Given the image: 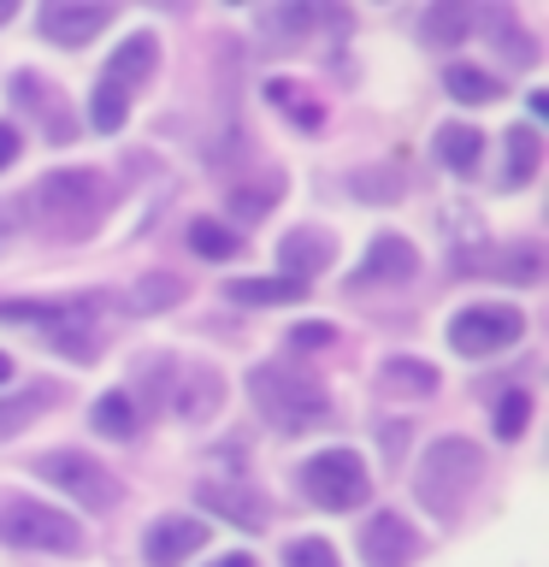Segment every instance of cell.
I'll use <instances>...</instances> for the list:
<instances>
[{
    "mask_svg": "<svg viewBox=\"0 0 549 567\" xmlns=\"http://www.w3.org/2000/svg\"><path fill=\"white\" fill-rule=\"evenodd\" d=\"M24 213L42 230H53V237L77 243V237H95V225L113 213V184H106L101 172H48L42 184H35V195L24 202Z\"/></svg>",
    "mask_w": 549,
    "mask_h": 567,
    "instance_id": "1",
    "label": "cell"
},
{
    "mask_svg": "<svg viewBox=\"0 0 549 567\" xmlns=\"http://www.w3.org/2000/svg\"><path fill=\"white\" fill-rule=\"evenodd\" d=\"M248 396H255L266 425H278V432H308V425L331 420V396L290 367H255L248 372Z\"/></svg>",
    "mask_w": 549,
    "mask_h": 567,
    "instance_id": "2",
    "label": "cell"
},
{
    "mask_svg": "<svg viewBox=\"0 0 549 567\" xmlns=\"http://www.w3.org/2000/svg\"><path fill=\"white\" fill-rule=\"evenodd\" d=\"M478 473H485V455H478V443H467V437H437L432 450L419 455L414 491H419V503L432 508V514H455V508L473 496Z\"/></svg>",
    "mask_w": 549,
    "mask_h": 567,
    "instance_id": "3",
    "label": "cell"
},
{
    "mask_svg": "<svg viewBox=\"0 0 549 567\" xmlns=\"http://www.w3.org/2000/svg\"><path fill=\"white\" fill-rule=\"evenodd\" d=\"M0 538L18 544V549L71 556V549H83V526L60 508H42V503H0Z\"/></svg>",
    "mask_w": 549,
    "mask_h": 567,
    "instance_id": "4",
    "label": "cell"
},
{
    "mask_svg": "<svg viewBox=\"0 0 549 567\" xmlns=\"http://www.w3.org/2000/svg\"><path fill=\"white\" fill-rule=\"evenodd\" d=\"M95 301H0V319L12 326H42L48 343L77 361H95V337H83V319Z\"/></svg>",
    "mask_w": 549,
    "mask_h": 567,
    "instance_id": "5",
    "label": "cell"
},
{
    "mask_svg": "<svg viewBox=\"0 0 549 567\" xmlns=\"http://www.w3.org/2000/svg\"><path fill=\"white\" fill-rule=\"evenodd\" d=\"M301 485H308V496L319 508H361L366 496H372V478H366V461L354 455V450H325V455H313L308 467H301Z\"/></svg>",
    "mask_w": 549,
    "mask_h": 567,
    "instance_id": "6",
    "label": "cell"
},
{
    "mask_svg": "<svg viewBox=\"0 0 549 567\" xmlns=\"http://www.w3.org/2000/svg\"><path fill=\"white\" fill-rule=\"evenodd\" d=\"M35 473L48 478V485H60L65 496H77L83 508H113L118 503V478L101 467L95 455H77V450H53L35 461Z\"/></svg>",
    "mask_w": 549,
    "mask_h": 567,
    "instance_id": "7",
    "label": "cell"
},
{
    "mask_svg": "<svg viewBox=\"0 0 549 567\" xmlns=\"http://www.w3.org/2000/svg\"><path fill=\"white\" fill-rule=\"evenodd\" d=\"M520 331H526V313L503 308V301H478V308H460L449 319L455 354H496V349H508Z\"/></svg>",
    "mask_w": 549,
    "mask_h": 567,
    "instance_id": "8",
    "label": "cell"
},
{
    "mask_svg": "<svg viewBox=\"0 0 549 567\" xmlns=\"http://www.w3.org/2000/svg\"><path fill=\"white\" fill-rule=\"evenodd\" d=\"M195 496H201L207 514H219V520L242 526V532H266V520H272V503H266L260 491H248V485H230V478H207Z\"/></svg>",
    "mask_w": 549,
    "mask_h": 567,
    "instance_id": "9",
    "label": "cell"
},
{
    "mask_svg": "<svg viewBox=\"0 0 549 567\" xmlns=\"http://www.w3.org/2000/svg\"><path fill=\"white\" fill-rule=\"evenodd\" d=\"M361 556H366V567H407L419 556V538L402 514H372L361 526Z\"/></svg>",
    "mask_w": 549,
    "mask_h": 567,
    "instance_id": "10",
    "label": "cell"
},
{
    "mask_svg": "<svg viewBox=\"0 0 549 567\" xmlns=\"http://www.w3.org/2000/svg\"><path fill=\"white\" fill-rule=\"evenodd\" d=\"M113 24V12L106 7H77V0H53V7H42V35L60 48H83L95 42V35Z\"/></svg>",
    "mask_w": 549,
    "mask_h": 567,
    "instance_id": "11",
    "label": "cell"
},
{
    "mask_svg": "<svg viewBox=\"0 0 549 567\" xmlns=\"http://www.w3.org/2000/svg\"><path fill=\"white\" fill-rule=\"evenodd\" d=\"M419 272V255H414V243L407 237H372V248H366V260L354 266V284H407Z\"/></svg>",
    "mask_w": 549,
    "mask_h": 567,
    "instance_id": "12",
    "label": "cell"
},
{
    "mask_svg": "<svg viewBox=\"0 0 549 567\" xmlns=\"http://www.w3.org/2000/svg\"><path fill=\"white\" fill-rule=\"evenodd\" d=\"M455 272H496L514 284H538L543 278V255L538 248H503V255H449Z\"/></svg>",
    "mask_w": 549,
    "mask_h": 567,
    "instance_id": "13",
    "label": "cell"
},
{
    "mask_svg": "<svg viewBox=\"0 0 549 567\" xmlns=\"http://www.w3.org/2000/svg\"><path fill=\"white\" fill-rule=\"evenodd\" d=\"M201 544H207V520H159L142 549H148L154 567H177L184 556H195Z\"/></svg>",
    "mask_w": 549,
    "mask_h": 567,
    "instance_id": "14",
    "label": "cell"
},
{
    "mask_svg": "<svg viewBox=\"0 0 549 567\" xmlns=\"http://www.w3.org/2000/svg\"><path fill=\"white\" fill-rule=\"evenodd\" d=\"M278 260H283V278H313L331 266V237L325 230H290V237L278 243Z\"/></svg>",
    "mask_w": 549,
    "mask_h": 567,
    "instance_id": "15",
    "label": "cell"
},
{
    "mask_svg": "<svg viewBox=\"0 0 549 567\" xmlns=\"http://www.w3.org/2000/svg\"><path fill=\"white\" fill-rule=\"evenodd\" d=\"M154 65H159V42L154 35H131L113 60H106V83L113 89H131V83H142V78H154Z\"/></svg>",
    "mask_w": 549,
    "mask_h": 567,
    "instance_id": "16",
    "label": "cell"
},
{
    "mask_svg": "<svg viewBox=\"0 0 549 567\" xmlns=\"http://www.w3.org/2000/svg\"><path fill=\"white\" fill-rule=\"evenodd\" d=\"M301 296H308V284H296V278H237L230 284V301H242V308H290Z\"/></svg>",
    "mask_w": 549,
    "mask_h": 567,
    "instance_id": "17",
    "label": "cell"
},
{
    "mask_svg": "<svg viewBox=\"0 0 549 567\" xmlns=\"http://www.w3.org/2000/svg\"><path fill=\"white\" fill-rule=\"evenodd\" d=\"M184 301V278H172V272H148L142 284H131L124 290V313H166Z\"/></svg>",
    "mask_w": 549,
    "mask_h": 567,
    "instance_id": "18",
    "label": "cell"
},
{
    "mask_svg": "<svg viewBox=\"0 0 549 567\" xmlns=\"http://www.w3.org/2000/svg\"><path fill=\"white\" fill-rule=\"evenodd\" d=\"M467 30H473V12L460 7V0H437V7L419 18L425 48H460V35H467Z\"/></svg>",
    "mask_w": 549,
    "mask_h": 567,
    "instance_id": "19",
    "label": "cell"
},
{
    "mask_svg": "<svg viewBox=\"0 0 549 567\" xmlns=\"http://www.w3.org/2000/svg\"><path fill=\"white\" fill-rule=\"evenodd\" d=\"M485 30H490V42L508 53V65H538V42H531V35L520 30V18H514L508 7H496V12H485Z\"/></svg>",
    "mask_w": 549,
    "mask_h": 567,
    "instance_id": "20",
    "label": "cell"
},
{
    "mask_svg": "<svg viewBox=\"0 0 549 567\" xmlns=\"http://www.w3.org/2000/svg\"><path fill=\"white\" fill-rule=\"evenodd\" d=\"M384 390H390V396H432V390H437V367L396 354V361H384Z\"/></svg>",
    "mask_w": 549,
    "mask_h": 567,
    "instance_id": "21",
    "label": "cell"
},
{
    "mask_svg": "<svg viewBox=\"0 0 549 567\" xmlns=\"http://www.w3.org/2000/svg\"><path fill=\"white\" fill-rule=\"evenodd\" d=\"M503 142H508V184H514V189L531 184V177H538V159H543L538 131H531V124H514Z\"/></svg>",
    "mask_w": 549,
    "mask_h": 567,
    "instance_id": "22",
    "label": "cell"
},
{
    "mask_svg": "<svg viewBox=\"0 0 549 567\" xmlns=\"http://www.w3.org/2000/svg\"><path fill=\"white\" fill-rule=\"evenodd\" d=\"M89 425H95L101 437H131L136 432V402L124 396V390H106L95 402V414H89Z\"/></svg>",
    "mask_w": 549,
    "mask_h": 567,
    "instance_id": "23",
    "label": "cell"
},
{
    "mask_svg": "<svg viewBox=\"0 0 549 567\" xmlns=\"http://www.w3.org/2000/svg\"><path fill=\"white\" fill-rule=\"evenodd\" d=\"M437 159L449 172H473L478 166V131L473 124H443L437 131Z\"/></svg>",
    "mask_w": 549,
    "mask_h": 567,
    "instance_id": "24",
    "label": "cell"
},
{
    "mask_svg": "<svg viewBox=\"0 0 549 567\" xmlns=\"http://www.w3.org/2000/svg\"><path fill=\"white\" fill-rule=\"evenodd\" d=\"M319 24H336L343 30V18H325V12H313V7H278V12H260V30L266 35H308V30H319Z\"/></svg>",
    "mask_w": 549,
    "mask_h": 567,
    "instance_id": "25",
    "label": "cell"
},
{
    "mask_svg": "<svg viewBox=\"0 0 549 567\" xmlns=\"http://www.w3.org/2000/svg\"><path fill=\"white\" fill-rule=\"evenodd\" d=\"M219 402H225V384L213 379V372H189V390L177 396V414H184V420H207Z\"/></svg>",
    "mask_w": 549,
    "mask_h": 567,
    "instance_id": "26",
    "label": "cell"
},
{
    "mask_svg": "<svg viewBox=\"0 0 549 567\" xmlns=\"http://www.w3.org/2000/svg\"><path fill=\"white\" fill-rule=\"evenodd\" d=\"M189 248H195L201 260H237V248H242V243L230 237L219 219H195V225H189Z\"/></svg>",
    "mask_w": 549,
    "mask_h": 567,
    "instance_id": "27",
    "label": "cell"
},
{
    "mask_svg": "<svg viewBox=\"0 0 549 567\" xmlns=\"http://www.w3.org/2000/svg\"><path fill=\"white\" fill-rule=\"evenodd\" d=\"M443 83H449V95H455V101H467V106H485V101L503 95V89H496L478 65H449V78H443Z\"/></svg>",
    "mask_w": 549,
    "mask_h": 567,
    "instance_id": "28",
    "label": "cell"
},
{
    "mask_svg": "<svg viewBox=\"0 0 549 567\" xmlns=\"http://www.w3.org/2000/svg\"><path fill=\"white\" fill-rule=\"evenodd\" d=\"M266 101L283 106V113H290V118L301 124V131H319V124H325L319 101H301V89H296V83H266Z\"/></svg>",
    "mask_w": 549,
    "mask_h": 567,
    "instance_id": "29",
    "label": "cell"
},
{
    "mask_svg": "<svg viewBox=\"0 0 549 567\" xmlns=\"http://www.w3.org/2000/svg\"><path fill=\"white\" fill-rule=\"evenodd\" d=\"M42 408H53V384H42V390H30V396H12V402H0V437H12L18 425H30Z\"/></svg>",
    "mask_w": 549,
    "mask_h": 567,
    "instance_id": "30",
    "label": "cell"
},
{
    "mask_svg": "<svg viewBox=\"0 0 549 567\" xmlns=\"http://www.w3.org/2000/svg\"><path fill=\"white\" fill-rule=\"evenodd\" d=\"M124 113H131V101H124V89L113 83H101L95 89V101H89V118H95V131H118Z\"/></svg>",
    "mask_w": 549,
    "mask_h": 567,
    "instance_id": "31",
    "label": "cell"
},
{
    "mask_svg": "<svg viewBox=\"0 0 549 567\" xmlns=\"http://www.w3.org/2000/svg\"><path fill=\"white\" fill-rule=\"evenodd\" d=\"M526 420H531V396H526V390H508V396L496 402V432H503V437H520Z\"/></svg>",
    "mask_w": 549,
    "mask_h": 567,
    "instance_id": "32",
    "label": "cell"
},
{
    "mask_svg": "<svg viewBox=\"0 0 549 567\" xmlns=\"http://www.w3.org/2000/svg\"><path fill=\"white\" fill-rule=\"evenodd\" d=\"M283 561L290 567H336V549L325 538H296L290 549H283Z\"/></svg>",
    "mask_w": 549,
    "mask_h": 567,
    "instance_id": "33",
    "label": "cell"
},
{
    "mask_svg": "<svg viewBox=\"0 0 549 567\" xmlns=\"http://www.w3.org/2000/svg\"><path fill=\"white\" fill-rule=\"evenodd\" d=\"M272 202H278L272 184H242V189H230V207H237L242 219H260V213L272 207Z\"/></svg>",
    "mask_w": 549,
    "mask_h": 567,
    "instance_id": "34",
    "label": "cell"
},
{
    "mask_svg": "<svg viewBox=\"0 0 549 567\" xmlns=\"http://www.w3.org/2000/svg\"><path fill=\"white\" fill-rule=\"evenodd\" d=\"M290 343H296V349H331V326H325V319H313V326H296Z\"/></svg>",
    "mask_w": 549,
    "mask_h": 567,
    "instance_id": "35",
    "label": "cell"
},
{
    "mask_svg": "<svg viewBox=\"0 0 549 567\" xmlns=\"http://www.w3.org/2000/svg\"><path fill=\"white\" fill-rule=\"evenodd\" d=\"M18 154H24V136H18L12 124H0V172H7V166H12Z\"/></svg>",
    "mask_w": 549,
    "mask_h": 567,
    "instance_id": "36",
    "label": "cell"
},
{
    "mask_svg": "<svg viewBox=\"0 0 549 567\" xmlns=\"http://www.w3.org/2000/svg\"><path fill=\"white\" fill-rule=\"evenodd\" d=\"M18 219H24V207H0V243L18 237Z\"/></svg>",
    "mask_w": 549,
    "mask_h": 567,
    "instance_id": "37",
    "label": "cell"
},
{
    "mask_svg": "<svg viewBox=\"0 0 549 567\" xmlns=\"http://www.w3.org/2000/svg\"><path fill=\"white\" fill-rule=\"evenodd\" d=\"M213 567H255V556H242V549H237V556H219Z\"/></svg>",
    "mask_w": 549,
    "mask_h": 567,
    "instance_id": "38",
    "label": "cell"
},
{
    "mask_svg": "<svg viewBox=\"0 0 549 567\" xmlns=\"http://www.w3.org/2000/svg\"><path fill=\"white\" fill-rule=\"evenodd\" d=\"M12 18H18V7H12V0H0V24H12Z\"/></svg>",
    "mask_w": 549,
    "mask_h": 567,
    "instance_id": "39",
    "label": "cell"
},
{
    "mask_svg": "<svg viewBox=\"0 0 549 567\" xmlns=\"http://www.w3.org/2000/svg\"><path fill=\"white\" fill-rule=\"evenodd\" d=\"M12 379V354H0V384H7Z\"/></svg>",
    "mask_w": 549,
    "mask_h": 567,
    "instance_id": "40",
    "label": "cell"
}]
</instances>
